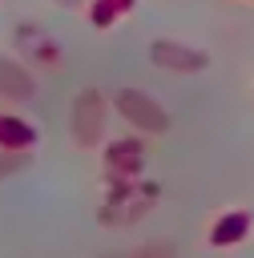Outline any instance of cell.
<instances>
[{
	"label": "cell",
	"mask_w": 254,
	"mask_h": 258,
	"mask_svg": "<svg viewBox=\"0 0 254 258\" xmlns=\"http://www.w3.org/2000/svg\"><path fill=\"white\" fill-rule=\"evenodd\" d=\"M0 137H16V141H24L28 133H24V125H12V121H0Z\"/></svg>",
	"instance_id": "6da1fadb"
}]
</instances>
